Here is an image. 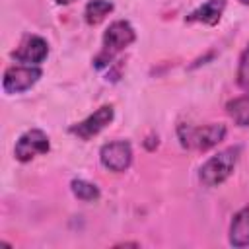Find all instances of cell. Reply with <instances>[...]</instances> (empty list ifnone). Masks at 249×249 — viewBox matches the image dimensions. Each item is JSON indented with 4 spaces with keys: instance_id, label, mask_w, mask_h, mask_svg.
<instances>
[{
    "instance_id": "6da1fadb",
    "label": "cell",
    "mask_w": 249,
    "mask_h": 249,
    "mask_svg": "<svg viewBox=\"0 0 249 249\" xmlns=\"http://www.w3.org/2000/svg\"><path fill=\"white\" fill-rule=\"evenodd\" d=\"M239 152H241L239 146H231V148H226V150L218 152L210 160H206L200 165V173H198L200 183L206 185V187H218V185H222L233 173L235 163L239 160Z\"/></svg>"
},
{
    "instance_id": "7a4b0ae2",
    "label": "cell",
    "mask_w": 249,
    "mask_h": 249,
    "mask_svg": "<svg viewBox=\"0 0 249 249\" xmlns=\"http://www.w3.org/2000/svg\"><path fill=\"white\" fill-rule=\"evenodd\" d=\"M179 132V140L185 148H193V150H210L214 148L218 142L224 140L226 136V126L224 124H206V126H191V124H179L177 128Z\"/></svg>"
},
{
    "instance_id": "3957f363",
    "label": "cell",
    "mask_w": 249,
    "mask_h": 249,
    "mask_svg": "<svg viewBox=\"0 0 249 249\" xmlns=\"http://www.w3.org/2000/svg\"><path fill=\"white\" fill-rule=\"evenodd\" d=\"M134 39H136V33H134V29H132V25H130L128 21H123V19L113 21V23L107 27L105 35H103V51H101V54L95 58V66L101 68V66H105L107 62H111V58H113L119 51L126 49L130 43H134Z\"/></svg>"
},
{
    "instance_id": "277c9868",
    "label": "cell",
    "mask_w": 249,
    "mask_h": 249,
    "mask_svg": "<svg viewBox=\"0 0 249 249\" xmlns=\"http://www.w3.org/2000/svg\"><path fill=\"white\" fill-rule=\"evenodd\" d=\"M41 78V68L33 64H16L4 72L2 88L6 93H21L33 88Z\"/></svg>"
},
{
    "instance_id": "5b68a950",
    "label": "cell",
    "mask_w": 249,
    "mask_h": 249,
    "mask_svg": "<svg viewBox=\"0 0 249 249\" xmlns=\"http://www.w3.org/2000/svg\"><path fill=\"white\" fill-rule=\"evenodd\" d=\"M99 160H101V165L107 167L109 171L121 173L124 169H128L132 163V148L126 140L107 142L99 150Z\"/></svg>"
},
{
    "instance_id": "8992f818",
    "label": "cell",
    "mask_w": 249,
    "mask_h": 249,
    "mask_svg": "<svg viewBox=\"0 0 249 249\" xmlns=\"http://www.w3.org/2000/svg\"><path fill=\"white\" fill-rule=\"evenodd\" d=\"M47 152H49V136L39 128L25 130L18 138L16 148H14L16 160H19L23 163L31 161L35 156H41V154H47Z\"/></svg>"
},
{
    "instance_id": "52a82bcc",
    "label": "cell",
    "mask_w": 249,
    "mask_h": 249,
    "mask_svg": "<svg viewBox=\"0 0 249 249\" xmlns=\"http://www.w3.org/2000/svg\"><path fill=\"white\" fill-rule=\"evenodd\" d=\"M49 54V43L39 35H25L19 43V47L12 53V56L21 64H33L39 66Z\"/></svg>"
},
{
    "instance_id": "ba28073f",
    "label": "cell",
    "mask_w": 249,
    "mask_h": 249,
    "mask_svg": "<svg viewBox=\"0 0 249 249\" xmlns=\"http://www.w3.org/2000/svg\"><path fill=\"white\" fill-rule=\"evenodd\" d=\"M111 121H113V107H111V105H103V107H99L93 115H89L88 119H84L82 123L72 124V126H70V132L76 134V136L82 138V140H89V138H93L95 134H99Z\"/></svg>"
},
{
    "instance_id": "9c48e42d",
    "label": "cell",
    "mask_w": 249,
    "mask_h": 249,
    "mask_svg": "<svg viewBox=\"0 0 249 249\" xmlns=\"http://www.w3.org/2000/svg\"><path fill=\"white\" fill-rule=\"evenodd\" d=\"M226 10V0H206L202 6H198L195 12H191L185 19L187 21H198L206 25H216Z\"/></svg>"
},
{
    "instance_id": "30bf717a",
    "label": "cell",
    "mask_w": 249,
    "mask_h": 249,
    "mask_svg": "<svg viewBox=\"0 0 249 249\" xmlns=\"http://www.w3.org/2000/svg\"><path fill=\"white\" fill-rule=\"evenodd\" d=\"M230 243L233 247L249 245V206H243L231 220L230 226Z\"/></svg>"
},
{
    "instance_id": "8fae6325",
    "label": "cell",
    "mask_w": 249,
    "mask_h": 249,
    "mask_svg": "<svg viewBox=\"0 0 249 249\" xmlns=\"http://www.w3.org/2000/svg\"><path fill=\"white\" fill-rule=\"evenodd\" d=\"M226 109L237 126H249V95H241L228 101Z\"/></svg>"
},
{
    "instance_id": "7c38bea8",
    "label": "cell",
    "mask_w": 249,
    "mask_h": 249,
    "mask_svg": "<svg viewBox=\"0 0 249 249\" xmlns=\"http://www.w3.org/2000/svg\"><path fill=\"white\" fill-rule=\"evenodd\" d=\"M111 10H113V4H111L109 0H89L88 6H86L84 16H86V21H88L89 25H95V23L103 21L105 16H107Z\"/></svg>"
},
{
    "instance_id": "4fadbf2b",
    "label": "cell",
    "mask_w": 249,
    "mask_h": 249,
    "mask_svg": "<svg viewBox=\"0 0 249 249\" xmlns=\"http://www.w3.org/2000/svg\"><path fill=\"white\" fill-rule=\"evenodd\" d=\"M72 193H74L76 198H80L84 202H91V200L99 198V189L93 183L84 181V179H74L72 181Z\"/></svg>"
},
{
    "instance_id": "5bb4252c",
    "label": "cell",
    "mask_w": 249,
    "mask_h": 249,
    "mask_svg": "<svg viewBox=\"0 0 249 249\" xmlns=\"http://www.w3.org/2000/svg\"><path fill=\"white\" fill-rule=\"evenodd\" d=\"M237 84L239 88L245 91V95H249V45L243 49L241 56H239V64H237Z\"/></svg>"
},
{
    "instance_id": "9a60e30c",
    "label": "cell",
    "mask_w": 249,
    "mask_h": 249,
    "mask_svg": "<svg viewBox=\"0 0 249 249\" xmlns=\"http://www.w3.org/2000/svg\"><path fill=\"white\" fill-rule=\"evenodd\" d=\"M56 4H70V2H74V0H54Z\"/></svg>"
},
{
    "instance_id": "2e32d148",
    "label": "cell",
    "mask_w": 249,
    "mask_h": 249,
    "mask_svg": "<svg viewBox=\"0 0 249 249\" xmlns=\"http://www.w3.org/2000/svg\"><path fill=\"white\" fill-rule=\"evenodd\" d=\"M241 4H245V6H249V0H239Z\"/></svg>"
}]
</instances>
